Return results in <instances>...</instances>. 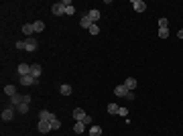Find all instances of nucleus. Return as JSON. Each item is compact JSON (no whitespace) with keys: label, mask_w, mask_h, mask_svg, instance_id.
<instances>
[{"label":"nucleus","mask_w":183,"mask_h":136,"mask_svg":"<svg viewBox=\"0 0 183 136\" xmlns=\"http://www.w3.org/2000/svg\"><path fill=\"white\" fill-rule=\"evenodd\" d=\"M100 33V27H98V24H92L90 27V35H98Z\"/></svg>","instance_id":"nucleus-25"},{"label":"nucleus","mask_w":183,"mask_h":136,"mask_svg":"<svg viewBox=\"0 0 183 136\" xmlns=\"http://www.w3.org/2000/svg\"><path fill=\"white\" fill-rule=\"evenodd\" d=\"M51 126H53V130H59V128H61V122H59L57 118H55V120L51 122Z\"/></svg>","instance_id":"nucleus-27"},{"label":"nucleus","mask_w":183,"mask_h":136,"mask_svg":"<svg viewBox=\"0 0 183 136\" xmlns=\"http://www.w3.org/2000/svg\"><path fill=\"white\" fill-rule=\"evenodd\" d=\"M12 118H15V108H4V110H2V120L10 122Z\"/></svg>","instance_id":"nucleus-4"},{"label":"nucleus","mask_w":183,"mask_h":136,"mask_svg":"<svg viewBox=\"0 0 183 136\" xmlns=\"http://www.w3.org/2000/svg\"><path fill=\"white\" fill-rule=\"evenodd\" d=\"M16 112H20V114H27L29 112V104H19V106H16Z\"/></svg>","instance_id":"nucleus-20"},{"label":"nucleus","mask_w":183,"mask_h":136,"mask_svg":"<svg viewBox=\"0 0 183 136\" xmlns=\"http://www.w3.org/2000/svg\"><path fill=\"white\" fill-rule=\"evenodd\" d=\"M92 24H94V23H92V19H90L87 14H83L82 19H79V27H82V29H87V31H90Z\"/></svg>","instance_id":"nucleus-8"},{"label":"nucleus","mask_w":183,"mask_h":136,"mask_svg":"<svg viewBox=\"0 0 183 136\" xmlns=\"http://www.w3.org/2000/svg\"><path fill=\"white\" fill-rule=\"evenodd\" d=\"M16 49H20V51H23V49H24V41H19V43H16Z\"/></svg>","instance_id":"nucleus-30"},{"label":"nucleus","mask_w":183,"mask_h":136,"mask_svg":"<svg viewBox=\"0 0 183 136\" xmlns=\"http://www.w3.org/2000/svg\"><path fill=\"white\" fill-rule=\"evenodd\" d=\"M167 27H169L167 19H159V29H167Z\"/></svg>","instance_id":"nucleus-26"},{"label":"nucleus","mask_w":183,"mask_h":136,"mask_svg":"<svg viewBox=\"0 0 183 136\" xmlns=\"http://www.w3.org/2000/svg\"><path fill=\"white\" fill-rule=\"evenodd\" d=\"M41 73H43V67H41V65H39V63L31 65V75H33L35 79H39V75H41Z\"/></svg>","instance_id":"nucleus-10"},{"label":"nucleus","mask_w":183,"mask_h":136,"mask_svg":"<svg viewBox=\"0 0 183 136\" xmlns=\"http://www.w3.org/2000/svg\"><path fill=\"white\" fill-rule=\"evenodd\" d=\"M37 81H39V79H35L31 73H29V75H23V77H20V83H23V85H37Z\"/></svg>","instance_id":"nucleus-5"},{"label":"nucleus","mask_w":183,"mask_h":136,"mask_svg":"<svg viewBox=\"0 0 183 136\" xmlns=\"http://www.w3.org/2000/svg\"><path fill=\"white\" fill-rule=\"evenodd\" d=\"M118 116H122V118H126V116H128V108H124V106H120V108H118Z\"/></svg>","instance_id":"nucleus-24"},{"label":"nucleus","mask_w":183,"mask_h":136,"mask_svg":"<svg viewBox=\"0 0 183 136\" xmlns=\"http://www.w3.org/2000/svg\"><path fill=\"white\" fill-rule=\"evenodd\" d=\"M55 114H51V112H47V110H41V112H39V120H49V122H53L55 120Z\"/></svg>","instance_id":"nucleus-7"},{"label":"nucleus","mask_w":183,"mask_h":136,"mask_svg":"<svg viewBox=\"0 0 183 136\" xmlns=\"http://www.w3.org/2000/svg\"><path fill=\"white\" fill-rule=\"evenodd\" d=\"M87 114L83 112L82 108H75V110H73V118H75V122H83V118H86Z\"/></svg>","instance_id":"nucleus-11"},{"label":"nucleus","mask_w":183,"mask_h":136,"mask_svg":"<svg viewBox=\"0 0 183 136\" xmlns=\"http://www.w3.org/2000/svg\"><path fill=\"white\" fill-rule=\"evenodd\" d=\"M83 130H86V124H83V122H75V124H73V132H75V134H82Z\"/></svg>","instance_id":"nucleus-17"},{"label":"nucleus","mask_w":183,"mask_h":136,"mask_svg":"<svg viewBox=\"0 0 183 136\" xmlns=\"http://www.w3.org/2000/svg\"><path fill=\"white\" fill-rule=\"evenodd\" d=\"M87 16L92 19V23L96 24L98 20H100V10H87Z\"/></svg>","instance_id":"nucleus-15"},{"label":"nucleus","mask_w":183,"mask_h":136,"mask_svg":"<svg viewBox=\"0 0 183 136\" xmlns=\"http://www.w3.org/2000/svg\"><path fill=\"white\" fill-rule=\"evenodd\" d=\"M130 4H132V8H134L136 12H145V10H147V4L143 2V0H132Z\"/></svg>","instance_id":"nucleus-6"},{"label":"nucleus","mask_w":183,"mask_h":136,"mask_svg":"<svg viewBox=\"0 0 183 136\" xmlns=\"http://www.w3.org/2000/svg\"><path fill=\"white\" fill-rule=\"evenodd\" d=\"M33 29H35V33H41V31H45V23L37 20V23H33Z\"/></svg>","instance_id":"nucleus-18"},{"label":"nucleus","mask_w":183,"mask_h":136,"mask_svg":"<svg viewBox=\"0 0 183 136\" xmlns=\"http://www.w3.org/2000/svg\"><path fill=\"white\" fill-rule=\"evenodd\" d=\"M118 108H120L118 104H108L106 110H108V114H118Z\"/></svg>","instance_id":"nucleus-22"},{"label":"nucleus","mask_w":183,"mask_h":136,"mask_svg":"<svg viewBox=\"0 0 183 136\" xmlns=\"http://www.w3.org/2000/svg\"><path fill=\"white\" fill-rule=\"evenodd\" d=\"M4 93H6L8 97L16 96V88H15V85H6V88H4Z\"/></svg>","instance_id":"nucleus-19"},{"label":"nucleus","mask_w":183,"mask_h":136,"mask_svg":"<svg viewBox=\"0 0 183 136\" xmlns=\"http://www.w3.org/2000/svg\"><path fill=\"white\" fill-rule=\"evenodd\" d=\"M51 14H53V16H61V14H65V6H63L61 2L53 4V6H51Z\"/></svg>","instance_id":"nucleus-3"},{"label":"nucleus","mask_w":183,"mask_h":136,"mask_svg":"<svg viewBox=\"0 0 183 136\" xmlns=\"http://www.w3.org/2000/svg\"><path fill=\"white\" fill-rule=\"evenodd\" d=\"M124 85H126V89H128V92H134V88H136V79H134V77H126Z\"/></svg>","instance_id":"nucleus-13"},{"label":"nucleus","mask_w":183,"mask_h":136,"mask_svg":"<svg viewBox=\"0 0 183 136\" xmlns=\"http://www.w3.org/2000/svg\"><path fill=\"white\" fill-rule=\"evenodd\" d=\"M35 33V29H33V23H27V24H23V35H27L31 39V35Z\"/></svg>","instance_id":"nucleus-14"},{"label":"nucleus","mask_w":183,"mask_h":136,"mask_svg":"<svg viewBox=\"0 0 183 136\" xmlns=\"http://www.w3.org/2000/svg\"><path fill=\"white\" fill-rule=\"evenodd\" d=\"M126 100H128V102H132V100H134V92H130L128 96H126Z\"/></svg>","instance_id":"nucleus-31"},{"label":"nucleus","mask_w":183,"mask_h":136,"mask_svg":"<svg viewBox=\"0 0 183 136\" xmlns=\"http://www.w3.org/2000/svg\"><path fill=\"white\" fill-rule=\"evenodd\" d=\"M29 73H31V65H27V63H20V65H19V77L29 75Z\"/></svg>","instance_id":"nucleus-12"},{"label":"nucleus","mask_w":183,"mask_h":136,"mask_svg":"<svg viewBox=\"0 0 183 136\" xmlns=\"http://www.w3.org/2000/svg\"><path fill=\"white\" fill-rule=\"evenodd\" d=\"M102 134V126H92L90 128V136H100Z\"/></svg>","instance_id":"nucleus-21"},{"label":"nucleus","mask_w":183,"mask_h":136,"mask_svg":"<svg viewBox=\"0 0 183 136\" xmlns=\"http://www.w3.org/2000/svg\"><path fill=\"white\" fill-rule=\"evenodd\" d=\"M177 37H179V39H183V29H181V31L177 33Z\"/></svg>","instance_id":"nucleus-32"},{"label":"nucleus","mask_w":183,"mask_h":136,"mask_svg":"<svg viewBox=\"0 0 183 136\" xmlns=\"http://www.w3.org/2000/svg\"><path fill=\"white\" fill-rule=\"evenodd\" d=\"M83 124H86V126H92V118L86 116V118H83Z\"/></svg>","instance_id":"nucleus-29"},{"label":"nucleus","mask_w":183,"mask_h":136,"mask_svg":"<svg viewBox=\"0 0 183 136\" xmlns=\"http://www.w3.org/2000/svg\"><path fill=\"white\" fill-rule=\"evenodd\" d=\"M159 39H169V29H159Z\"/></svg>","instance_id":"nucleus-23"},{"label":"nucleus","mask_w":183,"mask_h":136,"mask_svg":"<svg viewBox=\"0 0 183 136\" xmlns=\"http://www.w3.org/2000/svg\"><path fill=\"white\" fill-rule=\"evenodd\" d=\"M73 12H75V8H73V6H69V8H65V14H69V16H71Z\"/></svg>","instance_id":"nucleus-28"},{"label":"nucleus","mask_w":183,"mask_h":136,"mask_svg":"<svg viewBox=\"0 0 183 136\" xmlns=\"http://www.w3.org/2000/svg\"><path fill=\"white\" fill-rule=\"evenodd\" d=\"M59 93L61 96H71V88H69L67 83H63V85H59Z\"/></svg>","instance_id":"nucleus-16"},{"label":"nucleus","mask_w":183,"mask_h":136,"mask_svg":"<svg viewBox=\"0 0 183 136\" xmlns=\"http://www.w3.org/2000/svg\"><path fill=\"white\" fill-rule=\"evenodd\" d=\"M37 128H39V132H41V134H47L49 130H53V126H51V122H49V120H39Z\"/></svg>","instance_id":"nucleus-1"},{"label":"nucleus","mask_w":183,"mask_h":136,"mask_svg":"<svg viewBox=\"0 0 183 136\" xmlns=\"http://www.w3.org/2000/svg\"><path fill=\"white\" fill-rule=\"evenodd\" d=\"M37 47H39V43H37V39H24V51H37Z\"/></svg>","instance_id":"nucleus-2"},{"label":"nucleus","mask_w":183,"mask_h":136,"mask_svg":"<svg viewBox=\"0 0 183 136\" xmlns=\"http://www.w3.org/2000/svg\"><path fill=\"white\" fill-rule=\"evenodd\" d=\"M114 93H116V96H118V97H126V96H128V89H126V85H124V83H122V85H118V88H114Z\"/></svg>","instance_id":"nucleus-9"}]
</instances>
